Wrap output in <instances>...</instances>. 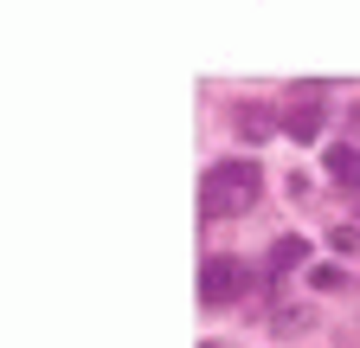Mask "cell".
I'll use <instances>...</instances> for the list:
<instances>
[{"instance_id":"cell-1","label":"cell","mask_w":360,"mask_h":348,"mask_svg":"<svg viewBox=\"0 0 360 348\" xmlns=\"http://www.w3.org/2000/svg\"><path fill=\"white\" fill-rule=\"evenodd\" d=\"M206 220H238V213L257 200V187H264V168L257 161H219V168H206Z\"/></svg>"},{"instance_id":"cell-2","label":"cell","mask_w":360,"mask_h":348,"mask_svg":"<svg viewBox=\"0 0 360 348\" xmlns=\"http://www.w3.org/2000/svg\"><path fill=\"white\" fill-rule=\"evenodd\" d=\"M245 284H251V271L238 265V258H206V271H200V303H232Z\"/></svg>"},{"instance_id":"cell-3","label":"cell","mask_w":360,"mask_h":348,"mask_svg":"<svg viewBox=\"0 0 360 348\" xmlns=\"http://www.w3.org/2000/svg\"><path fill=\"white\" fill-rule=\"evenodd\" d=\"M264 329L277 335V342H296V335H309V329H315V303H270Z\"/></svg>"},{"instance_id":"cell-4","label":"cell","mask_w":360,"mask_h":348,"mask_svg":"<svg viewBox=\"0 0 360 348\" xmlns=\"http://www.w3.org/2000/svg\"><path fill=\"white\" fill-rule=\"evenodd\" d=\"M232 123H238V136H245V142H270V129H277L283 116L270 110V104H238V110H232Z\"/></svg>"},{"instance_id":"cell-5","label":"cell","mask_w":360,"mask_h":348,"mask_svg":"<svg viewBox=\"0 0 360 348\" xmlns=\"http://www.w3.org/2000/svg\"><path fill=\"white\" fill-rule=\"evenodd\" d=\"M322 168L335 174L341 187H360V149H354V142H328V149H322Z\"/></svg>"},{"instance_id":"cell-6","label":"cell","mask_w":360,"mask_h":348,"mask_svg":"<svg viewBox=\"0 0 360 348\" xmlns=\"http://www.w3.org/2000/svg\"><path fill=\"white\" fill-rule=\"evenodd\" d=\"M283 136H290V142H315V136H322V104H296V110H283Z\"/></svg>"},{"instance_id":"cell-7","label":"cell","mask_w":360,"mask_h":348,"mask_svg":"<svg viewBox=\"0 0 360 348\" xmlns=\"http://www.w3.org/2000/svg\"><path fill=\"white\" fill-rule=\"evenodd\" d=\"M302 251H309V245H302L296 232H283L277 245H270V284H277V271H296V265H302Z\"/></svg>"},{"instance_id":"cell-8","label":"cell","mask_w":360,"mask_h":348,"mask_svg":"<svg viewBox=\"0 0 360 348\" xmlns=\"http://www.w3.org/2000/svg\"><path fill=\"white\" fill-rule=\"evenodd\" d=\"M341 265H309V290H341Z\"/></svg>"},{"instance_id":"cell-9","label":"cell","mask_w":360,"mask_h":348,"mask_svg":"<svg viewBox=\"0 0 360 348\" xmlns=\"http://www.w3.org/2000/svg\"><path fill=\"white\" fill-rule=\"evenodd\" d=\"M328 245H335V251H347V258H354V251H360V226H335V239H328Z\"/></svg>"},{"instance_id":"cell-10","label":"cell","mask_w":360,"mask_h":348,"mask_svg":"<svg viewBox=\"0 0 360 348\" xmlns=\"http://www.w3.org/2000/svg\"><path fill=\"white\" fill-rule=\"evenodd\" d=\"M200 348H219V342H200Z\"/></svg>"}]
</instances>
